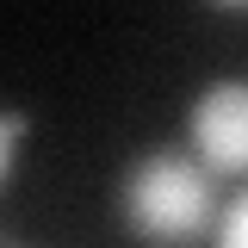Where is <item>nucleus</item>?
Returning a JSON list of instances; mask_svg holds the SVG:
<instances>
[{
  "label": "nucleus",
  "instance_id": "f257e3e1",
  "mask_svg": "<svg viewBox=\"0 0 248 248\" xmlns=\"http://www.w3.org/2000/svg\"><path fill=\"white\" fill-rule=\"evenodd\" d=\"M118 217L143 248H199V242H211L217 217H223L217 174L192 149L155 143L124 168Z\"/></svg>",
  "mask_w": 248,
  "mask_h": 248
},
{
  "label": "nucleus",
  "instance_id": "f03ea898",
  "mask_svg": "<svg viewBox=\"0 0 248 248\" xmlns=\"http://www.w3.org/2000/svg\"><path fill=\"white\" fill-rule=\"evenodd\" d=\"M186 149L217 180H248V75L205 81L186 112Z\"/></svg>",
  "mask_w": 248,
  "mask_h": 248
},
{
  "label": "nucleus",
  "instance_id": "39448f33",
  "mask_svg": "<svg viewBox=\"0 0 248 248\" xmlns=\"http://www.w3.org/2000/svg\"><path fill=\"white\" fill-rule=\"evenodd\" d=\"M0 248H13V242H0Z\"/></svg>",
  "mask_w": 248,
  "mask_h": 248
},
{
  "label": "nucleus",
  "instance_id": "20e7f679",
  "mask_svg": "<svg viewBox=\"0 0 248 248\" xmlns=\"http://www.w3.org/2000/svg\"><path fill=\"white\" fill-rule=\"evenodd\" d=\"M31 124L19 118V112H0V186H6V174H13V161H19V143H25Z\"/></svg>",
  "mask_w": 248,
  "mask_h": 248
},
{
  "label": "nucleus",
  "instance_id": "7ed1b4c3",
  "mask_svg": "<svg viewBox=\"0 0 248 248\" xmlns=\"http://www.w3.org/2000/svg\"><path fill=\"white\" fill-rule=\"evenodd\" d=\"M211 248H248V192H236L211 230Z\"/></svg>",
  "mask_w": 248,
  "mask_h": 248
}]
</instances>
